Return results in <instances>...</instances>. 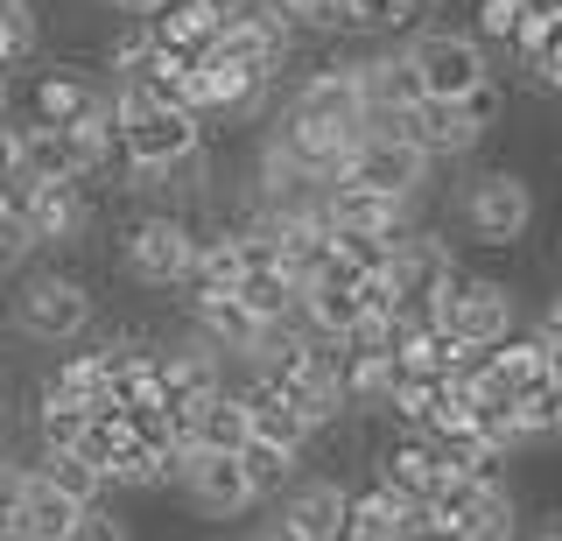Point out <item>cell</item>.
Returning a JSON list of instances; mask_svg holds the SVG:
<instances>
[{"label": "cell", "instance_id": "6da1fadb", "mask_svg": "<svg viewBox=\"0 0 562 541\" xmlns=\"http://www.w3.org/2000/svg\"><path fill=\"white\" fill-rule=\"evenodd\" d=\"M198 247H204V225L190 212H176V204H148V212H134L120 225V274H127L134 289H190V274H198Z\"/></svg>", "mask_w": 562, "mask_h": 541}, {"label": "cell", "instance_id": "7a4b0ae2", "mask_svg": "<svg viewBox=\"0 0 562 541\" xmlns=\"http://www.w3.org/2000/svg\"><path fill=\"white\" fill-rule=\"evenodd\" d=\"M8 324L22 330L29 345H78V338H92V324H99V295L85 274H70V268H29L22 282H14L8 295Z\"/></svg>", "mask_w": 562, "mask_h": 541}, {"label": "cell", "instance_id": "3957f363", "mask_svg": "<svg viewBox=\"0 0 562 541\" xmlns=\"http://www.w3.org/2000/svg\"><path fill=\"white\" fill-rule=\"evenodd\" d=\"M113 106L120 127H127V169H169L183 155L211 148V120L183 99H140L127 84H113Z\"/></svg>", "mask_w": 562, "mask_h": 541}, {"label": "cell", "instance_id": "277c9868", "mask_svg": "<svg viewBox=\"0 0 562 541\" xmlns=\"http://www.w3.org/2000/svg\"><path fill=\"white\" fill-rule=\"evenodd\" d=\"M22 127H92L99 113H113V84L78 71V64H35V71L14 78V106Z\"/></svg>", "mask_w": 562, "mask_h": 541}, {"label": "cell", "instance_id": "5b68a950", "mask_svg": "<svg viewBox=\"0 0 562 541\" xmlns=\"http://www.w3.org/2000/svg\"><path fill=\"white\" fill-rule=\"evenodd\" d=\"M457 225L479 247H520L535 233V183L506 162L479 169V177H464V190H457Z\"/></svg>", "mask_w": 562, "mask_h": 541}, {"label": "cell", "instance_id": "8992f818", "mask_svg": "<svg viewBox=\"0 0 562 541\" xmlns=\"http://www.w3.org/2000/svg\"><path fill=\"white\" fill-rule=\"evenodd\" d=\"M408 57H415L422 92L429 99H471L492 78V57H485L479 29H415Z\"/></svg>", "mask_w": 562, "mask_h": 541}, {"label": "cell", "instance_id": "52a82bcc", "mask_svg": "<svg viewBox=\"0 0 562 541\" xmlns=\"http://www.w3.org/2000/svg\"><path fill=\"white\" fill-rule=\"evenodd\" d=\"M92 183H29V177H14L8 183V204L35 225L43 247L64 253V247H85V233H92V218H99V190Z\"/></svg>", "mask_w": 562, "mask_h": 541}, {"label": "cell", "instance_id": "ba28073f", "mask_svg": "<svg viewBox=\"0 0 562 541\" xmlns=\"http://www.w3.org/2000/svg\"><path fill=\"white\" fill-rule=\"evenodd\" d=\"M176 493L190 499L198 520H239V514H254V506H268L254 493V478H246L239 450H183V464H176Z\"/></svg>", "mask_w": 562, "mask_h": 541}, {"label": "cell", "instance_id": "9c48e42d", "mask_svg": "<svg viewBox=\"0 0 562 541\" xmlns=\"http://www.w3.org/2000/svg\"><path fill=\"white\" fill-rule=\"evenodd\" d=\"M443 324L464 345H499V338H514V330H520V303H514V289H506L499 274L457 268L450 289H443Z\"/></svg>", "mask_w": 562, "mask_h": 541}, {"label": "cell", "instance_id": "30bf717a", "mask_svg": "<svg viewBox=\"0 0 562 541\" xmlns=\"http://www.w3.org/2000/svg\"><path fill=\"white\" fill-rule=\"evenodd\" d=\"M443 450H436V436H422V429H386V443L373 450V478L386 485V493H401V499H415V506H429L436 499V485H443Z\"/></svg>", "mask_w": 562, "mask_h": 541}, {"label": "cell", "instance_id": "8fae6325", "mask_svg": "<svg viewBox=\"0 0 562 541\" xmlns=\"http://www.w3.org/2000/svg\"><path fill=\"white\" fill-rule=\"evenodd\" d=\"M233 8H239V0H169L162 14H148V29H155V43L190 71V64L211 57L218 36L233 29Z\"/></svg>", "mask_w": 562, "mask_h": 541}, {"label": "cell", "instance_id": "7c38bea8", "mask_svg": "<svg viewBox=\"0 0 562 541\" xmlns=\"http://www.w3.org/2000/svg\"><path fill=\"white\" fill-rule=\"evenodd\" d=\"M429 155H422L415 142H394V134H366L359 155H351V183H373L386 190V198H401V204H415L422 190H429Z\"/></svg>", "mask_w": 562, "mask_h": 541}, {"label": "cell", "instance_id": "4fadbf2b", "mask_svg": "<svg viewBox=\"0 0 562 541\" xmlns=\"http://www.w3.org/2000/svg\"><path fill=\"white\" fill-rule=\"evenodd\" d=\"M408 127H415V148L429 155V162H464V155H479V142L492 134L464 99H422L408 113Z\"/></svg>", "mask_w": 562, "mask_h": 541}, {"label": "cell", "instance_id": "5bb4252c", "mask_svg": "<svg viewBox=\"0 0 562 541\" xmlns=\"http://www.w3.org/2000/svg\"><path fill=\"white\" fill-rule=\"evenodd\" d=\"M274 506H281V514H289L310 541H345V534H351V485H345V478H310V471H303V478H295Z\"/></svg>", "mask_w": 562, "mask_h": 541}, {"label": "cell", "instance_id": "9a60e30c", "mask_svg": "<svg viewBox=\"0 0 562 541\" xmlns=\"http://www.w3.org/2000/svg\"><path fill=\"white\" fill-rule=\"evenodd\" d=\"M324 218L338 225V233H408L415 225V204H401V198H386V190L373 183H330L324 190Z\"/></svg>", "mask_w": 562, "mask_h": 541}, {"label": "cell", "instance_id": "2e32d148", "mask_svg": "<svg viewBox=\"0 0 562 541\" xmlns=\"http://www.w3.org/2000/svg\"><path fill=\"white\" fill-rule=\"evenodd\" d=\"M190 324H198V330H204L211 345H218L225 359H246V352L260 345V330H268V317H254L239 289H211V295H190Z\"/></svg>", "mask_w": 562, "mask_h": 541}, {"label": "cell", "instance_id": "e0dca14e", "mask_svg": "<svg viewBox=\"0 0 562 541\" xmlns=\"http://www.w3.org/2000/svg\"><path fill=\"white\" fill-rule=\"evenodd\" d=\"M359 84H366V106L373 113H415L422 99V71H415V57H408V43L401 49H366L359 57Z\"/></svg>", "mask_w": 562, "mask_h": 541}, {"label": "cell", "instance_id": "ac0fdd59", "mask_svg": "<svg viewBox=\"0 0 562 541\" xmlns=\"http://www.w3.org/2000/svg\"><path fill=\"white\" fill-rule=\"evenodd\" d=\"M78 514H85V506L70 493H57L49 478H35V464H29V485H22V499H14L8 541H64L70 528H78Z\"/></svg>", "mask_w": 562, "mask_h": 541}, {"label": "cell", "instance_id": "d6986e66", "mask_svg": "<svg viewBox=\"0 0 562 541\" xmlns=\"http://www.w3.org/2000/svg\"><path fill=\"white\" fill-rule=\"evenodd\" d=\"M246 443H254V408H246L239 380L190 408V450H246Z\"/></svg>", "mask_w": 562, "mask_h": 541}, {"label": "cell", "instance_id": "ffe728a7", "mask_svg": "<svg viewBox=\"0 0 562 541\" xmlns=\"http://www.w3.org/2000/svg\"><path fill=\"white\" fill-rule=\"evenodd\" d=\"M35 394H57V401H70V408H105V401H113V380H105V359H99V345L92 352H70V359H57L43 373V387Z\"/></svg>", "mask_w": 562, "mask_h": 541}, {"label": "cell", "instance_id": "44dd1931", "mask_svg": "<svg viewBox=\"0 0 562 541\" xmlns=\"http://www.w3.org/2000/svg\"><path fill=\"white\" fill-rule=\"evenodd\" d=\"M492 380H499V387H514V394L541 387V380H555L549 338H541V330H514V338H499V345H492Z\"/></svg>", "mask_w": 562, "mask_h": 541}, {"label": "cell", "instance_id": "7402d4cb", "mask_svg": "<svg viewBox=\"0 0 562 541\" xmlns=\"http://www.w3.org/2000/svg\"><path fill=\"white\" fill-rule=\"evenodd\" d=\"M535 22H541V0H479V8H471L479 43H485V49H506V57H514V49L535 36Z\"/></svg>", "mask_w": 562, "mask_h": 541}, {"label": "cell", "instance_id": "603a6c76", "mask_svg": "<svg viewBox=\"0 0 562 541\" xmlns=\"http://www.w3.org/2000/svg\"><path fill=\"white\" fill-rule=\"evenodd\" d=\"M29 464H35V478H49L57 493H70L78 506H99L105 493H113V485H105V471L85 458V450H35Z\"/></svg>", "mask_w": 562, "mask_h": 541}, {"label": "cell", "instance_id": "cb8c5ba5", "mask_svg": "<svg viewBox=\"0 0 562 541\" xmlns=\"http://www.w3.org/2000/svg\"><path fill=\"white\" fill-rule=\"evenodd\" d=\"M239 464H246V478H254L260 499H281L295 478H303V450H295V443H274V436H254V443L239 450Z\"/></svg>", "mask_w": 562, "mask_h": 541}, {"label": "cell", "instance_id": "d4e9b609", "mask_svg": "<svg viewBox=\"0 0 562 541\" xmlns=\"http://www.w3.org/2000/svg\"><path fill=\"white\" fill-rule=\"evenodd\" d=\"M457 534H464V541H520V493L506 478H492L485 499H479V514H471Z\"/></svg>", "mask_w": 562, "mask_h": 541}, {"label": "cell", "instance_id": "484cf974", "mask_svg": "<svg viewBox=\"0 0 562 541\" xmlns=\"http://www.w3.org/2000/svg\"><path fill=\"white\" fill-rule=\"evenodd\" d=\"M239 295H246V309H254V317H268V324H289L295 309H303V282H295L289 268H260V274H246Z\"/></svg>", "mask_w": 562, "mask_h": 541}, {"label": "cell", "instance_id": "4316f807", "mask_svg": "<svg viewBox=\"0 0 562 541\" xmlns=\"http://www.w3.org/2000/svg\"><path fill=\"white\" fill-rule=\"evenodd\" d=\"M29 422H35V450H78V436H85L92 415L70 408V401H57V394H35Z\"/></svg>", "mask_w": 562, "mask_h": 541}, {"label": "cell", "instance_id": "83f0119b", "mask_svg": "<svg viewBox=\"0 0 562 541\" xmlns=\"http://www.w3.org/2000/svg\"><path fill=\"white\" fill-rule=\"evenodd\" d=\"M35 49H43L35 8H29V0H0V64H8V71H29Z\"/></svg>", "mask_w": 562, "mask_h": 541}, {"label": "cell", "instance_id": "f1b7e54d", "mask_svg": "<svg viewBox=\"0 0 562 541\" xmlns=\"http://www.w3.org/2000/svg\"><path fill=\"white\" fill-rule=\"evenodd\" d=\"M422 8L429 0H351V29L359 36H401V29H415Z\"/></svg>", "mask_w": 562, "mask_h": 541}, {"label": "cell", "instance_id": "f546056e", "mask_svg": "<svg viewBox=\"0 0 562 541\" xmlns=\"http://www.w3.org/2000/svg\"><path fill=\"white\" fill-rule=\"evenodd\" d=\"M43 253V239H35V225L14 212V204H0V274H29V260Z\"/></svg>", "mask_w": 562, "mask_h": 541}, {"label": "cell", "instance_id": "4dcf8cb0", "mask_svg": "<svg viewBox=\"0 0 562 541\" xmlns=\"http://www.w3.org/2000/svg\"><path fill=\"white\" fill-rule=\"evenodd\" d=\"M520 422L535 443H549V436H562V380H541V387L520 394Z\"/></svg>", "mask_w": 562, "mask_h": 541}, {"label": "cell", "instance_id": "1f68e13d", "mask_svg": "<svg viewBox=\"0 0 562 541\" xmlns=\"http://www.w3.org/2000/svg\"><path fill=\"white\" fill-rule=\"evenodd\" d=\"M281 8L303 36H345L351 29V0H281Z\"/></svg>", "mask_w": 562, "mask_h": 541}, {"label": "cell", "instance_id": "d6a6232c", "mask_svg": "<svg viewBox=\"0 0 562 541\" xmlns=\"http://www.w3.org/2000/svg\"><path fill=\"white\" fill-rule=\"evenodd\" d=\"M64 541H134V534H127V520L99 499V506H85V514H78V528H70Z\"/></svg>", "mask_w": 562, "mask_h": 541}, {"label": "cell", "instance_id": "836d02e7", "mask_svg": "<svg viewBox=\"0 0 562 541\" xmlns=\"http://www.w3.org/2000/svg\"><path fill=\"white\" fill-rule=\"evenodd\" d=\"M22 148H29V127H22V120H0V190H8L14 177H22Z\"/></svg>", "mask_w": 562, "mask_h": 541}, {"label": "cell", "instance_id": "e575fe53", "mask_svg": "<svg viewBox=\"0 0 562 541\" xmlns=\"http://www.w3.org/2000/svg\"><path fill=\"white\" fill-rule=\"evenodd\" d=\"M246 541H310V534H303V528H295V520H289V514L274 506V520H260V528L246 534Z\"/></svg>", "mask_w": 562, "mask_h": 541}, {"label": "cell", "instance_id": "d590c367", "mask_svg": "<svg viewBox=\"0 0 562 541\" xmlns=\"http://www.w3.org/2000/svg\"><path fill=\"white\" fill-rule=\"evenodd\" d=\"M99 8H113L120 22H148V14H162L169 0H99Z\"/></svg>", "mask_w": 562, "mask_h": 541}, {"label": "cell", "instance_id": "8d00e7d4", "mask_svg": "<svg viewBox=\"0 0 562 541\" xmlns=\"http://www.w3.org/2000/svg\"><path fill=\"white\" fill-rule=\"evenodd\" d=\"M535 330H541L549 345H562V289L549 295V309H541V324H535Z\"/></svg>", "mask_w": 562, "mask_h": 541}, {"label": "cell", "instance_id": "74e56055", "mask_svg": "<svg viewBox=\"0 0 562 541\" xmlns=\"http://www.w3.org/2000/svg\"><path fill=\"white\" fill-rule=\"evenodd\" d=\"M14 78H22V71H8V64H0V120H8V106H14Z\"/></svg>", "mask_w": 562, "mask_h": 541}, {"label": "cell", "instance_id": "f35d334b", "mask_svg": "<svg viewBox=\"0 0 562 541\" xmlns=\"http://www.w3.org/2000/svg\"><path fill=\"white\" fill-rule=\"evenodd\" d=\"M0 436H8V401H0Z\"/></svg>", "mask_w": 562, "mask_h": 541}, {"label": "cell", "instance_id": "ab89813d", "mask_svg": "<svg viewBox=\"0 0 562 541\" xmlns=\"http://www.w3.org/2000/svg\"><path fill=\"white\" fill-rule=\"evenodd\" d=\"M0 471H8V443H0Z\"/></svg>", "mask_w": 562, "mask_h": 541}, {"label": "cell", "instance_id": "60d3db41", "mask_svg": "<svg viewBox=\"0 0 562 541\" xmlns=\"http://www.w3.org/2000/svg\"><path fill=\"white\" fill-rule=\"evenodd\" d=\"M0 204H8V190H0Z\"/></svg>", "mask_w": 562, "mask_h": 541}, {"label": "cell", "instance_id": "b9f144b4", "mask_svg": "<svg viewBox=\"0 0 562 541\" xmlns=\"http://www.w3.org/2000/svg\"><path fill=\"white\" fill-rule=\"evenodd\" d=\"M555 443H562V436H555Z\"/></svg>", "mask_w": 562, "mask_h": 541}]
</instances>
